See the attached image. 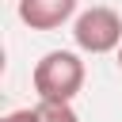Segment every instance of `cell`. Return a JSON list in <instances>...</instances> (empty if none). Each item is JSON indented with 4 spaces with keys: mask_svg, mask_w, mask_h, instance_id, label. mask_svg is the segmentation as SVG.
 Masks as SVG:
<instances>
[{
    "mask_svg": "<svg viewBox=\"0 0 122 122\" xmlns=\"http://www.w3.org/2000/svg\"><path fill=\"white\" fill-rule=\"evenodd\" d=\"M84 61L72 50H50L42 53V61L34 65L30 80L38 92V103H72L84 88Z\"/></svg>",
    "mask_w": 122,
    "mask_h": 122,
    "instance_id": "1",
    "label": "cell"
},
{
    "mask_svg": "<svg viewBox=\"0 0 122 122\" xmlns=\"http://www.w3.org/2000/svg\"><path fill=\"white\" fill-rule=\"evenodd\" d=\"M72 42L84 53H114L122 46V15L114 8H88L72 19Z\"/></svg>",
    "mask_w": 122,
    "mask_h": 122,
    "instance_id": "2",
    "label": "cell"
},
{
    "mask_svg": "<svg viewBox=\"0 0 122 122\" xmlns=\"http://www.w3.org/2000/svg\"><path fill=\"white\" fill-rule=\"evenodd\" d=\"M76 15V0H19V19L30 30H57Z\"/></svg>",
    "mask_w": 122,
    "mask_h": 122,
    "instance_id": "3",
    "label": "cell"
},
{
    "mask_svg": "<svg viewBox=\"0 0 122 122\" xmlns=\"http://www.w3.org/2000/svg\"><path fill=\"white\" fill-rule=\"evenodd\" d=\"M38 114H42V122H80L72 103H38Z\"/></svg>",
    "mask_w": 122,
    "mask_h": 122,
    "instance_id": "4",
    "label": "cell"
},
{
    "mask_svg": "<svg viewBox=\"0 0 122 122\" xmlns=\"http://www.w3.org/2000/svg\"><path fill=\"white\" fill-rule=\"evenodd\" d=\"M4 122H42V114H38V107H19V111L4 114Z\"/></svg>",
    "mask_w": 122,
    "mask_h": 122,
    "instance_id": "5",
    "label": "cell"
},
{
    "mask_svg": "<svg viewBox=\"0 0 122 122\" xmlns=\"http://www.w3.org/2000/svg\"><path fill=\"white\" fill-rule=\"evenodd\" d=\"M118 69H122V46H118Z\"/></svg>",
    "mask_w": 122,
    "mask_h": 122,
    "instance_id": "6",
    "label": "cell"
}]
</instances>
